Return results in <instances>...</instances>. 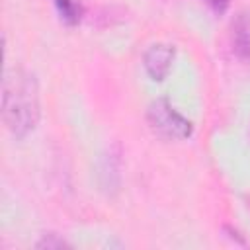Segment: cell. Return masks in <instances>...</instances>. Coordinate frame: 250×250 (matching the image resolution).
<instances>
[{
  "label": "cell",
  "instance_id": "cell-5",
  "mask_svg": "<svg viewBox=\"0 0 250 250\" xmlns=\"http://www.w3.org/2000/svg\"><path fill=\"white\" fill-rule=\"evenodd\" d=\"M215 10H225L227 8V4H229V0H207Z\"/></svg>",
  "mask_w": 250,
  "mask_h": 250
},
{
  "label": "cell",
  "instance_id": "cell-1",
  "mask_svg": "<svg viewBox=\"0 0 250 250\" xmlns=\"http://www.w3.org/2000/svg\"><path fill=\"white\" fill-rule=\"evenodd\" d=\"M39 117L41 102L35 76L23 68L6 72L2 82V119L6 129L16 139H23L37 127Z\"/></svg>",
  "mask_w": 250,
  "mask_h": 250
},
{
  "label": "cell",
  "instance_id": "cell-2",
  "mask_svg": "<svg viewBox=\"0 0 250 250\" xmlns=\"http://www.w3.org/2000/svg\"><path fill=\"white\" fill-rule=\"evenodd\" d=\"M146 115H148L150 127L166 139H188L193 131L191 121H188L184 115H180L170 105V102L164 100V98L154 100L148 105Z\"/></svg>",
  "mask_w": 250,
  "mask_h": 250
},
{
  "label": "cell",
  "instance_id": "cell-3",
  "mask_svg": "<svg viewBox=\"0 0 250 250\" xmlns=\"http://www.w3.org/2000/svg\"><path fill=\"white\" fill-rule=\"evenodd\" d=\"M176 57V49L174 45H166V43H154L146 49L145 53V68L148 72V76L154 82H160L168 76L172 62Z\"/></svg>",
  "mask_w": 250,
  "mask_h": 250
},
{
  "label": "cell",
  "instance_id": "cell-4",
  "mask_svg": "<svg viewBox=\"0 0 250 250\" xmlns=\"http://www.w3.org/2000/svg\"><path fill=\"white\" fill-rule=\"evenodd\" d=\"M59 14H61V20L68 25H76L82 18V6L80 2L76 0H53Z\"/></svg>",
  "mask_w": 250,
  "mask_h": 250
}]
</instances>
